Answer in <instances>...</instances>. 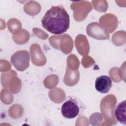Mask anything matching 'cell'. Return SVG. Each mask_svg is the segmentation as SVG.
I'll return each mask as SVG.
<instances>
[{
  "label": "cell",
  "instance_id": "obj_1",
  "mask_svg": "<svg viewBox=\"0 0 126 126\" xmlns=\"http://www.w3.org/2000/svg\"><path fill=\"white\" fill-rule=\"evenodd\" d=\"M42 27L49 32L60 34L67 31L70 18L67 11L61 6H53L46 11L41 21Z\"/></svg>",
  "mask_w": 126,
  "mask_h": 126
},
{
  "label": "cell",
  "instance_id": "obj_2",
  "mask_svg": "<svg viewBox=\"0 0 126 126\" xmlns=\"http://www.w3.org/2000/svg\"><path fill=\"white\" fill-rule=\"evenodd\" d=\"M85 109V105L79 98L69 96L62 104L61 112L65 118L71 119L81 115Z\"/></svg>",
  "mask_w": 126,
  "mask_h": 126
},
{
  "label": "cell",
  "instance_id": "obj_3",
  "mask_svg": "<svg viewBox=\"0 0 126 126\" xmlns=\"http://www.w3.org/2000/svg\"><path fill=\"white\" fill-rule=\"evenodd\" d=\"M30 55L27 50H20L14 53L10 58L14 67L19 71H23L30 65Z\"/></svg>",
  "mask_w": 126,
  "mask_h": 126
},
{
  "label": "cell",
  "instance_id": "obj_4",
  "mask_svg": "<svg viewBox=\"0 0 126 126\" xmlns=\"http://www.w3.org/2000/svg\"><path fill=\"white\" fill-rule=\"evenodd\" d=\"M86 32L89 36L97 40H106L109 38L107 28L99 23H90L87 27Z\"/></svg>",
  "mask_w": 126,
  "mask_h": 126
},
{
  "label": "cell",
  "instance_id": "obj_5",
  "mask_svg": "<svg viewBox=\"0 0 126 126\" xmlns=\"http://www.w3.org/2000/svg\"><path fill=\"white\" fill-rule=\"evenodd\" d=\"M112 86V81L110 77L107 75H101L97 77L95 81L96 90L101 94L109 92Z\"/></svg>",
  "mask_w": 126,
  "mask_h": 126
},
{
  "label": "cell",
  "instance_id": "obj_6",
  "mask_svg": "<svg viewBox=\"0 0 126 126\" xmlns=\"http://www.w3.org/2000/svg\"><path fill=\"white\" fill-rule=\"evenodd\" d=\"M126 100L120 102L115 107V116L117 120L121 124L126 125Z\"/></svg>",
  "mask_w": 126,
  "mask_h": 126
}]
</instances>
